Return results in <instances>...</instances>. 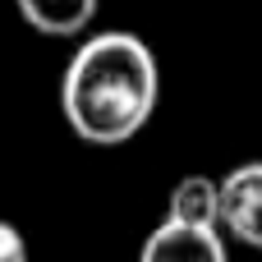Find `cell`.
I'll use <instances>...</instances> for the list:
<instances>
[{
  "instance_id": "obj_1",
  "label": "cell",
  "mask_w": 262,
  "mask_h": 262,
  "mask_svg": "<svg viewBox=\"0 0 262 262\" xmlns=\"http://www.w3.org/2000/svg\"><path fill=\"white\" fill-rule=\"evenodd\" d=\"M161 101L157 51L129 32L106 28L74 46L60 74V115L74 138L92 147H120L147 129Z\"/></svg>"
},
{
  "instance_id": "obj_2",
  "label": "cell",
  "mask_w": 262,
  "mask_h": 262,
  "mask_svg": "<svg viewBox=\"0 0 262 262\" xmlns=\"http://www.w3.org/2000/svg\"><path fill=\"white\" fill-rule=\"evenodd\" d=\"M221 235L262 253V161H244L221 180Z\"/></svg>"
},
{
  "instance_id": "obj_3",
  "label": "cell",
  "mask_w": 262,
  "mask_h": 262,
  "mask_svg": "<svg viewBox=\"0 0 262 262\" xmlns=\"http://www.w3.org/2000/svg\"><path fill=\"white\" fill-rule=\"evenodd\" d=\"M138 262H230V249H226V235H221V230L161 221V226L143 239Z\"/></svg>"
},
{
  "instance_id": "obj_4",
  "label": "cell",
  "mask_w": 262,
  "mask_h": 262,
  "mask_svg": "<svg viewBox=\"0 0 262 262\" xmlns=\"http://www.w3.org/2000/svg\"><path fill=\"white\" fill-rule=\"evenodd\" d=\"M161 221H175V226H203V230H221V180L193 170L184 180L170 184V198H166V216Z\"/></svg>"
},
{
  "instance_id": "obj_5",
  "label": "cell",
  "mask_w": 262,
  "mask_h": 262,
  "mask_svg": "<svg viewBox=\"0 0 262 262\" xmlns=\"http://www.w3.org/2000/svg\"><path fill=\"white\" fill-rule=\"evenodd\" d=\"M101 0H14L18 18L41 37H83Z\"/></svg>"
},
{
  "instance_id": "obj_6",
  "label": "cell",
  "mask_w": 262,
  "mask_h": 262,
  "mask_svg": "<svg viewBox=\"0 0 262 262\" xmlns=\"http://www.w3.org/2000/svg\"><path fill=\"white\" fill-rule=\"evenodd\" d=\"M0 262H28V239L14 221L0 216Z\"/></svg>"
}]
</instances>
